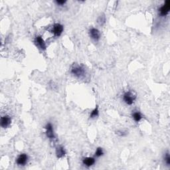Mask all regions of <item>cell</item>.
<instances>
[{
	"mask_svg": "<svg viewBox=\"0 0 170 170\" xmlns=\"http://www.w3.org/2000/svg\"><path fill=\"white\" fill-rule=\"evenodd\" d=\"M97 22L99 25H104L105 22H106V18H105L104 15H102V16H100L99 18H98Z\"/></svg>",
	"mask_w": 170,
	"mask_h": 170,
	"instance_id": "obj_13",
	"label": "cell"
},
{
	"mask_svg": "<svg viewBox=\"0 0 170 170\" xmlns=\"http://www.w3.org/2000/svg\"><path fill=\"white\" fill-rule=\"evenodd\" d=\"M63 29L64 27L63 25L60 24V23H55L51 29V33H53V35L56 37H59L63 33Z\"/></svg>",
	"mask_w": 170,
	"mask_h": 170,
	"instance_id": "obj_3",
	"label": "cell"
},
{
	"mask_svg": "<svg viewBox=\"0 0 170 170\" xmlns=\"http://www.w3.org/2000/svg\"><path fill=\"white\" fill-rule=\"evenodd\" d=\"M35 43L37 46H38L42 50L46 49V44H45L43 39L42 38L41 36H37L35 39Z\"/></svg>",
	"mask_w": 170,
	"mask_h": 170,
	"instance_id": "obj_6",
	"label": "cell"
},
{
	"mask_svg": "<svg viewBox=\"0 0 170 170\" xmlns=\"http://www.w3.org/2000/svg\"><path fill=\"white\" fill-rule=\"evenodd\" d=\"M89 34L90 37H91L92 39L95 41H98L100 39V32L99 31V30L96 29V28H92V29H90Z\"/></svg>",
	"mask_w": 170,
	"mask_h": 170,
	"instance_id": "obj_5",
	"label": "cell"
},
{
	"mask_svg": "<svg viewBox=\"0 0 170 170\" xmlns=\"http://www.w3.org/2000/svg\"><path fill=\"white\" fill-rule=\"evenodd\" d=\"M98 112H99V111H98V106H96V107L95 108H94L93 110L92 111V112H91V114H90V117L92 118L98 116Z\"/></svg>",
	"mask_w": 170,
	"mask_h": 170,
	"instance_id": "obj_14",
	"label": "cell"
},
{
	"mask_svg": "<svg viewBox=\"0 0 170 170\" xmlns=\"http://www.w3.org/2000/svg\"><path fill=\"white\" fill-rule=\"evenodd\" d=\"M132 117H133V118H134V120H135V122H138L140 121L142 118V116L141 114L138 112H135L133 113Z\"/></svg>",
	"mask_w": 170,
	"mask_h": 170,
	"instance_id": "obj_12",
	"label": "cell"
},
{
	"mask_svg": "<svg viewBox=\"0 0 170 170\" xmlns=\"http://www.w3.org/2000/svg\"><path fill=\"white\" fill-rule=\"evenodd\" d=\"M103 154H104V152H103L102 148H98L97 149H96V151L95 152V156L100 157V156H102Z\"/></svg>",
	"mask_w": 170,
	"mask_h": 170,
	"instance_id": "obj_15",
	"label": "cell"
},
{
	"mask_svg": "<svg viewBox=\"0 0 170 170\" xmlns=\"http://www.w3.org/2000/svg\"><path fill=\"white\" fill-rule=\"evenodd\" d=\"M66 2V1H56V3H57L58 5H64Z\"/></svg>",
	"mask_w": 170,
	"mask_h": 170,
	"instance_id": "obj_17",
	"label": "cell"
},
{
	"mask_svg": "<svg viewBox=\"0 0 170 170\" xmlns=\"http://www.w3.org/2000/svg\"><path fill=\"white\" fill-rule=\"evenodd\" d=\"M66 152L64 151V148L63 147H61V146L58 147L57 148V150H56V154H57V156L58 158H61L62 157L64 156Z\"/></svg>",
	"mask_w": 170,
	"mask_h": 170,
	"instance_id": "obj_11",
	"label": "cell"
},
{
	"mask_svg": "<svg viewBox=\"0 0 170 170\" xmlns=\"http://www.w3.org/2000/svg\"><path fill=\"white\" fill-rule=\"evenodd\" d=\"M170 10V1H166L164 4L159 9V12L161 16H166Z\"/></svg>",
	"mask_w": 170,
	"mask_h": 170,
	"instance_id": "obj_2",
	"label": "cell"
},
{
	"mask_svg": "<svg viewBox=\"0 0 170 170\" xmlns=\"http://www.w3.org/2000/svg\"><path fill=\"white\" fill-rule=\"evenodd\" d=\"M28 156L25 154H21L18 156L16 160V163L19 165H24L27 162Z\"/></svg>",
	"mask_w": 170,
	"mask_h": 170,
	"instance_id": "obj_8",
	"label": "cell"
},
{
	"mask_svg": "<svg viewBox=\"0 0 170 170\" xmlns=\"http://www.w3.org/2000/svg\"><path fill=\"white\" fill-rule=\"evenodd\" d=\"M164 160L165 163H166L167 165H170V156L168 152H167L166 154H165V156L164 157Z\"/></svg>",
	"mask_w": 170,
	"mask_h": 170,
	"instance_id": "obj_16",
	"label": "cell"
},
{
	"mask_svg": "<svg viewBox=\"0 0 170 170\" xmlns=\"http://www.w3.org/2000/svg\"><path fill=\"white\" fill-rule=\"evenodd\" d=\"M45 129H46V135L47 137L49 139H54L55 138V134H54L53 126L51 123L47 124L45 126Z\"/></svg>",
	"mask_w": 170,
	"mask_h": 170,
	"instance_id": "obj_7",
	"label": "cell"
},
{
	"mask_svg": "<svg viewBox=\"0 0 170 170\" xmlns=\"http://www.w3.org/2000/svg\"><path fill=\"white\" fill-rule=\"evenodd\" d=\"M83 163L85 166L90 167L94 164V163H95V159L94 158H91V157H87V158L83 159Z\"/></svg>",
	"mask_w": 170,
	"mask_h": 170,
	"instance_id": "obj_10",
	"label": "cell"
},
{
	"mask_svg": "<svg viewBox=\"0 0 170 170\" xmlns=\"http://www.w3.org/2000/svg\"><path fill=\"white\" fill-rule=\"evenodd\" d=\"M71 73L77 77H81L85 74V69L81 66L77 65L72 68Z\"/></svg>",
	"mask_w": 170,
	"mask_h": 170,
	"instance_id": "obj_4",
	"label": "cell"
},
{
	"mask_svg": "<svg viewBox=\"0 0 170 170\" xmlns=\"http://www.w3.org/2000/svg\"><path fill=\"white\" fill-rule=\"evenodd\" d=\"M11 118L8 116H5L1 117V126L3 128H6L7 127L9 126L11 124Z\"/></svg>",
	"mask_w": 170,
	"mask_h": 170,
	"instance_id": "obj_9",
	"label": "cell"
},
{
	"mask_svg": "<svg viewBox=\"0 0 170 170\" xmlns=\"http://www.w3.org/2000/svg\"><path fill=\"white\" fill-rule=\"evenodd\" d=\"M136 98V95L132 91L126 92L123 95V100L128 105H132Z\"/></svg>",
	"mask_w": 170,
	"mask_h": 170,
	"instance_id": "obj_1",
	"label": "cell"
}]
</instances>
